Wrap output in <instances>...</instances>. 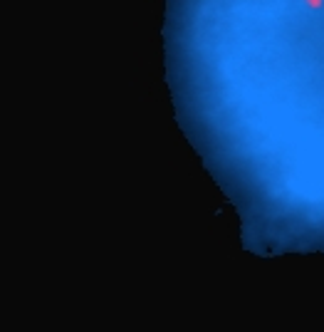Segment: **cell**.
<instances>
[{"label": "cell", "instance_id": "6da1fadb", "mask_svg": "<svg viewBox=\"0 0 324 332\" xmlns=\"http://www.w3.org/2000/svg\"><path fill=\"white\" fill-rule=\"evenodd\" d=\"M304 3H307L309 8H319V5H322L324 0H304Z\"/></svg>", "mask_w": 324, "mask_h": 332}]
</instances>
